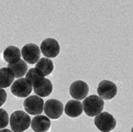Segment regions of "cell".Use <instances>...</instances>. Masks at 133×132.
Returning <instances> with one entry per match:
<instances>
[{
    "mask_svg": "<svg viewBox=\"0 0 133 132\" xmlns=\"http://www.w3.org/2000/svg\"><path fill=\"white\" fill-rule=\"evenodd\" d=\"M31 118L28 113L21 110L15 111L10 117V126L14 132H24L31 126Z\"/></svg>",
    "mask_w": 133,
    "mask_h": 132,
    "instance_id": "obj_1",
    "label": "cell"
},
{
    "mask_svg": "<svg viewBox=\"0 0 133 132\" xmlns=\"http://www.w3.org/2000/svg\"><path fill=\"white\" fill-rule=\"evenodd\" d=\"M83 111L89 117H96L103 112L104 102L103 99L97 95H91L86 97L82 102Z\"/></svg>",
    "mask_w": 133,
    "mask_h": 132,
    "instance_id": "obj_2",
    "label": "cell"
},
{
    "mask_svg": "<svg viewBox=\"0 0 133 132\" xmlns=\"http://www.w3.org/2000/svg\"><path fill=\"white\" fill-rule=\"evenodd\" d=\"M94 123L100 131L110 132L117 126V121L111 114L107 112H102L101 114L95 117Z\"/></svg>",
    "mask_w": 133,
    "mask_h": 132,
    "instance_id": "obj_3",
    "label": "cell"
},
{
    "mask_svg": "<svg viewBox=\"0 0 133 132\" xmlns=\"http://www.w3.org/2000/svg\"><path fill=\"white\" fill-rule=\"evenodd\" d=\"M24 109L29 115L37 116L40 115L44 111V105L45 102H43L41 97L35 95V96H29L24 101Z\"/></svg>",
    "mask_w": 133,
    "mask_h": 132,
    "instance_id": "obj_4",
    "label": "cell"
},
{
    "mask_svg": "<svg viewBox=\"0 0 133 132\" xmlns=\"http://www.w3.org/2000/svg\"><path fill=\"white\" fill-rule=\"evenodd\" d=\"M33 90V84H31L26 78H18L11 86L12 94L18 98H28Z\"/></svg>",
    "mask_w": 133,
    "mask_h": 132,
    "instance_id": "obj_5",
    "label": "cell"
},
{
    "mask_svg": "<svg viewBox=\"0 0 133 132\" xmlns=\"http://www.w3.org/2000/svg\"><path fill=\"white\" fill-rule=\"evenodd\" d=\"M63 104L61 101L56 99H50L46 101L44 105V112L47 117L52 120H57L61 117L63 113Z\"/></svg>",
    "mask_w": 133,
    "mask_h": 132,
    "instance_id": "obj_6",
    "label": "cell"
},
{
    "mask_svg": "<svg viewBox=\"0 0 133 132\" xmlns=\"http://www.w3.org/2000/svg\"><path fill=\"white\" fill-rule=\"evenodd\" d=\"M41 50L36 44L28 43L23 46L21 49V55L23 60L30 64H36L40 60V53Z\"/></svg>",
    "mask_w": 133,
    "mask_h": 132,
    "instance_id": "obj_7",
    "label": "cell"
},
{
    "mask_svg": "<svg viewBox=\"0 0 133 132\" xmlns=\"http://www.w3.org/2000/svg\"><path fill=\"white\" fill-rule=\"evenodd\" d=\"M97 92L101 98H103V100H106V101H109V100L115 98L117 92H118V89H117V86L114 82H112L110 81H102L98 85Z\"/></svg>",
    "mask_w": 133,
    "mask_h": 132,
    "instance_id": "obj_8",
    "label": "cell"
},
{
    "mask_svg": "<svg viewBox=\"0 0 133 132\" xmlns=\"http://www.w3.org/2000/svg\"><path fill=\"white\" fill-rule=\"evenodd\" d=\"M40 50L45 57L54 58L58 57L61 51V46L58 42L54 38H46L44 39L40 45Z\"/></svg>",
    "mask_w": 133,
    "mask_h": 132,
    "instance_id": "obj_9",
    "label": "cell"
},
{
    "mask_svg": "<svg viewBox=\"0 0 133 132\" xmlns=\"http://www.w3.org/2000/svg\"><path fill=\"white\" fill-rule=\"evenodd\" d=\"M34 92L39 97H48L53 91V84L48 78L41 77L36 80L33 84Z\"/></svg>",
    "mask_w": 133,
    "mask_h": 132,
    "instance_id": "obj_10",
    "label": "cell"
},
{
    "mask_svg": "<svg viewBox=\"0 0 133 132\" xmlns=\"http://www.w3.org/2000/svg\"><path fill=\"white\" fill-rule=\"evenodd\" d=\"M89 87L85 81H77L71 83L69 87V92L71 97L74 98V100H84L88 95Z\"/></svg>",
    "mask_w": 133,
    "mask_h": 132,
    "instance_id": "obj_11",
    "label": "cell"
},
{
    "mask_svg": "<svg viewBox=\"0 0 133 132\" xmlns=\"http://www.w3.org/2000/svg\"><path fill=\"white\" fill-rule=\"evenodd\" d=\"M31 127L35 132H48L51 127L50 118L43 115H37L32 119Z\"/></svg>",
    "mask_w": 133,
    "mask_h": 132,
    "instance_id": "obj_12",
    "label": "cell"
},
{
    "mask_svg": "<svg viewBox=\"0 0 133 132\" xmlns=\"http://www.w3.org/2000/svg\"><path fill=\"white\" fill-rule=\"evenodd\" d=\"M64 112L68 117L77 118L81 116L83 112V105L78 100L68 101L64 107Z\"/></svg>",
    "mask_w": 133,
    "mask_h": 132,
    "instance_id": "obj_13",
    "label": "cell"
},
{
    "mask_svg": "<svg viewBox=\"0 0 133 132\" xmlns=\"http://www.w3.org/2000/svg\"><path fill=\"white\" fill-rule=\"evenodd\" d=\"M8 67L12 70V72L15 73V78H22L29 71L26 61L24 60H21V58L19 60H17V61H15V62L8 63Z\"/></svg>",
    "mask_w": 133,
    "mask_h": 132,
    "instance_id": "obj_14",
    "label": "cell"
},
{
    "mask_svg": "<svg viewBox=\"0 0 133 132\" xmlns=\"http://www.w3.org/2000/svg\"><path fill=\"white\" fill-rule=\"evenodd\" d=\"M0 78H1V88H6L12 85L15 82V75L12 70L9 67H3L0 70Z\"/></svg>",
    "mask_w": 133,
    "mask_h": 132,
    "instance_id": "obj_15",
    "label": "cell"
},
{
    "mask_svg": "<svg viewBox=\"0 0 133 132\" xmlns=\"http://www.w3.org/2000/svg\"><path fill=\"white\" fill-rule=\"evenodd\" d=\"M21 56V50H19L15 46H9V47H7L3 53L4 60L8 63H12L17 61V60H20Z\"/></svg>",
    "mask_w": 133,
    "mask_h": 132,
    "instance_id": "obj_16",
    "label": "cell"
},
{
    "mask_svg": "<svg viewBox=\"0 0 133 132\" xmlns=\"http://www.w3.org/2000/svg\"><path fill=\"white\" fill-rule=\"evenodd\" d=\"M36 68L39 70L40 73L44 77L49 76L54 70V63L49 57H43L38 60V62L36 64Z\"/></svg>",
    "mask_w": 133,
    "mask_h": 132,
    "instance_id": "obj_17",
    "label": "cell"
},
{
    "mask_svg": "<svg viewBox=\"0 0 133 132\" xmlns=\"http://www.w3.org/2000/svg\"><path fill=\"white\" fill-rule=\"evenodd\" d=\"M41 77H44V76L40 73V71L37 68H31L29 71L26 74V78L27 81L30 82L31 84H34V82L37 80L38 78H41Z\"/></svg>",
    "mask_w": 133,
    "mask_h": 132,
    "instance_id": "obj_18",
    "label": "cell"
},
{
    "mask_svg": "<svg viewBox=\"0 0 133 132\" xmlns=\"http://www.w3.org/2000/svg\"><path fill=\"white\" fill-rule=\"evenodd\" d=\"M0 115H1V129H4V127H6L8 126V123L10 122L9 116L3 108L0 109Z\"/></svg>",
    "mask_w": 133,
    "mask_h": 132,
    "instance_id": "obj_19",
    "label": "cell"
},
{
    "mask_svg": "<svg viewBox=\"0 0 133 132\" xmlns=\"http://www.w3.org/2000/svg\"><path fill=\"white\" fill-rule=\"evenodd\" d=\"M1 92H2V95H3V96H2V102H1V105H2L4 102H5V100H6V92H5L3 89L1 90Z\"/></svg>",
    "mask_w": 133,
    "mask_h": 132,
    "instance_id": "obj_20",
    "label": "cell"
},
{
    "mask_svg": "<svg viewBox=\"0 0 133 132\" xmlns=\"http://www.w3.org/2000/svg\"><path fill=\"white\" fill-rule=\"evenodd\" d=\"M0 132H14L12 131V130H9V129H1V130H0Z\"/></svg>",
    "mask_w": 133,
    "mask_h": 132,
    "instance_id": "obj_21",
    "label": "cell"
},
{
    "mask_svg": "<svg viewBox=\"0 0 133 132\" xmlns=\"http://www.w3.org/2000/svg\"><path fill=\"white\" fill-rule=\"evenodd\" d=\"M131 132H133V127H132V129H131Z\"/></svg>",
    "mask_w": 133,
    "mask_h": 132,
    "instance_id": "obj_22",
    "label": "cell"
}]
</instances>
